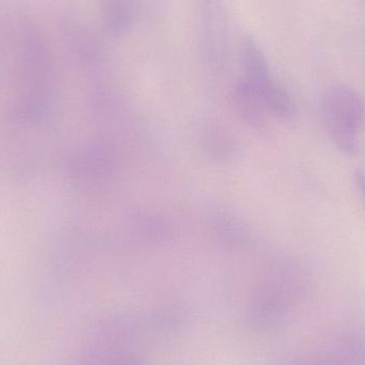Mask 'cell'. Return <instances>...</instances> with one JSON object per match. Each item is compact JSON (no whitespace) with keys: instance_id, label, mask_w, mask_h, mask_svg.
Here are the masks:
<instances>
[{"instance_id":"6da1fadb","label":"cell","mask_w":365,"mask_h":365,"mask_svg":"<svg viewBox=\"0 0 365 365\" xmlns=\"http://www.w3.org/2000/svg\"><path fill=\"white\" fill-rule=\"evenodd\" d=\"M324 126L336 147L354 156L359 151L365 130V101L346 85H334L321 98Z\"/></svg>"},{"instance_id":"7a4b0ae2","label":"cell","mask_w":365,"mask_h":365,"mask_svg":"<svg viewBox=\"0 0 365 365\" xmlns=\"http://www.w3.org/2000/svg\"><path fill=\"white\" fill-rule=\"evenodd\" d=\"M199 1L204 59L212 68H223L229 51V32L225 4L223 0Z\"/></svg>"},{"instance_id":"3957f363","label":"cell","mask_w":365,"mask_h":365,"mask_svg":"<svg viewBox=\"0 0 365 365\" xmlns=\"http://www.w3.org/2000/svg\"><path fill=\"white\" fill-rule=\"evenodd\" d=\"M242 61L245 71V81L261 98L268 86L274 81L269 66L263 51L251 36H247L242 43ZM262 100V98H261Z\"/></svg>"},{"instance_id":"277c9868","label":"cell","mask_w":365,"mask_h":365,"mask_svg":"<svg viewBox=\"0 0 365 365\" xmlns=\"http://www.w3.org/2000/svg\"><path fill=\"white\" fill-rule=\"evenodd\" d=\"M202 147L216 162H229L240 151L237 140L231 133L216 124H207L202 130Z\"/></svg>"},{"instance_id":"5b68a950","label":"cell","mask_w":365,"mask_h":365,"mask_svg":"<svg viewBox=\"0 0 365 365\" xmlns=\"http://www.w3.org/2000/svg\"><path fill=\"white\" fill-rule=\"evenodd\" d=\"M234 107L240 117L252 126H259L264 122L265 109L259 94L246 83L242 81L233 92Z\"/></svg>"},{"instance_id":"8992f818","label":"cell","mask_w":365,"mask_h":365,"mask_svg":"<svg viewBox=\"0 0 365 365\" xmlns=\"http://www.w3.org/2000/svg\"><path fill=\"white\" fill-rule=\"evenodd\" d=\"M103 19L113 34H122L132 23V0H102Z\"/></svg>"},{"instance_id":"52a82bcc","label":"cell","mask_w":365,"mask_h":365,"mask_svg":"<svg viewBox=\"0 0 365 365\" xmlns=\"http://www.w3.org/2000/svg\"><path fill=\"white\" fill-rule=\"evenodd\" d=\"M264 107L274 115L284 119L295 113V105L289 94L282 86L272 81L261 96Z\"/></svg>"},{"instance_id":"ba28073f","label":"cell","mask_w":365,"mask_h":365,"mask_svg":"<svg viewBox=\"0 0 365 365\" xmlns=\"http://www.w3.org/2000/svg\"><path fill=\"white\" fill-rule=\"evenodd\" d=\"M215 229H216L219 240L223 244L233 247V248L246 244L247 240H248V233L242 227V223L227 215H221V216L217 217Z\"/></svg>"},{"instance_id":"9c48e42d","label":"cell","mask_w":365,"mask_h":365,"mask_svg":"<svg viewBox=\"0 0 365 365\" xmlns=\"http://www.w3.org/2000/svg\"><path fill=\"white\" fill-rule=\"evenodd\" d=\"M356 185L361 190L362 195L365 197V170L364 169H356L354 173Z\"/></svg>"}]
</instances>
